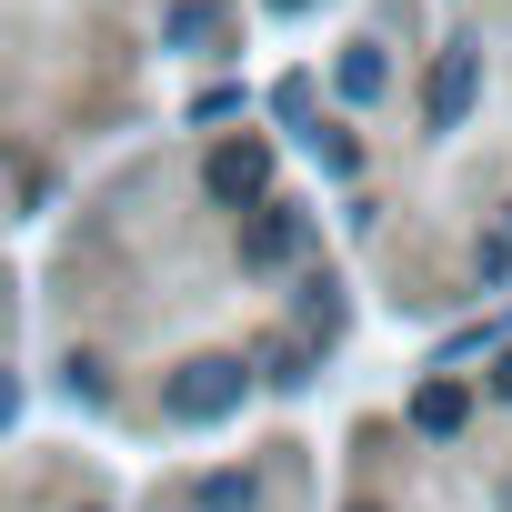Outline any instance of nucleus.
I'll return each instance as SVG.
<instances>
[{
    "label": "nucleus",
    "mask_w": 512,
    "mask_h": 512,
    "mask_svg": "<svg viewBox=\"0 0 512 512\" xmlns=\"http://www.w3.org/2000/svg\"><path fill=\"white\" fill-rule=\"evenodd\" d=\"M241 392H251V372H241L231 352H201V362H181V372H171V392H161V402H171V422H221Z\"/></svg>",
    "instance_id": "f257e3e1"
},
{
    "label": "nucleus",
    "mask_w": 512,
    "mask_h": 512,
    "mask_svg": "<svg viewBox=\"0 0 512 512\" xmlns=\"http://www.w3.org/2000/svg\"><path fill=\"white\" fill-rule=\"evenodd\" d=\"M201 191L221 201V211H251V201H272V141H221L211 161H201Z\"/></svg>",
    "instance_id": "f03ea898"
},
{
    "label": "nucleus",
    "mask_w": 512,
    "mask_h": 512,
    "mask_svg": "<svg viewBox=\"0 0 512 512\" xmlns=\"http://www.w3.org/2000/svg\"><path fill=\"white\" fill-rule=\"evenodd\" d=\"M472 101H482V51H472V41H452V51L432 61V81H422V121H432V131H462V121H472Z\"/></svg>",
    "instance_id": "7ed1b4c3"
},
{
    "label": "nucleus",
    "mask_w": 512,
    "mask_h": 512,
    "mask_svg": "<svg viewBox=\"0 0 512 512\" xmlns=\"http://www.w3.org/2000/svg\"><path fill=\"white\" fill-rule=\"evenodd\" d=\"M302 241H312V231H302V211H292V201H251V221H241V262H251V272L302 262Z\"/></svg>",
    "instance_id": "20e7f679"
},
{
    "label": "nucleus",
    "mask_w": 512,
    "mask_h": 512,
    "mask_svg": "<svg viewBox=\"0 0 512 512\" xmlns=\"http://www.w3.org/2000/svg\"><path fill=\"white\" fill-rule=\"evenodd\" d=\"M462 422H472V392H462V382H422V392H412V432H432V442H452Z\"/></svg>",
    "instance_id": "39448f33"
},
{
    "label": "nucleus",
    "mask_w": 512,
    "mask_h": 512,
    "mask_svg": "<svg viewBox=\"0 0 512 512\" xmlns=\"http://www.w3.org/2000/svg\"><path fill=\"white\" fill-rule=\"evenodd\" d=\"M161 41H171V51H201V41H221V0H171Z\"/></svg>",
    "instance_id": "423d86ee"
},
{
    "label": "nucleus",
    "mask_w": 512,
    "mask_h": 512,
    "mask_svg": "<svg viewBox=\"0 0 512 512\" xmlns=\"http://www.w3.org/2000/svg\"><path fill=\"white\" fill-rule=\"evenodd\" d=\"M332 81H342V101H382V81H392V61H382V51H372V41H352V51H342V71H332Z\"/></svg>",
    "instance_id": "0eeeda50"
},
{
    "label": "nucleus",
    "mask_w": 512,
    "mask_h": 512,
    "mask_svg": "<svg viewBox=\"0 0 512 512\" xmlns=\"http://www.w3.org/2000/svg\"><path fill=\"white\" fill-rule=\"evenodd\" d=\"M251 502H262L251 472H211V482H201V512H251Z\"/></svg>",
    "instance_id": "6e6552de"
},
{
    "label": "nucleus",
    "mask_w": 512,
    "mask_h": 512,
    "mask_svg": "<svg viewBox=\"0 0 512 512\" xmlns=\"http://www.w3.org/2000/svg\"><path fill=\"white\" fill-rule=\"evenodd\" d=\"M302 332H312V342H332V332H342V302H332V282H322V272L302 282Z\"/></svg>",
    "instance_id": "1a4fd4ad"
},
{
    "label": "nucleus",
    "mask_w": 512,
    "mask_h": 512,
    "mask_svg": "<svg viewBox=\"0 0 512 512\" xmlns=\"http://www.w3.org/2000/svg\"><path fill=\"white\" fill-rule=\"evenodd\" d=\"M11 412H21V382H11V372H0V432H11Z\"/></svg>",
    "instance_id": "9d476101"
},
{
    "label": "nucleus",
    "mask_w": 512,
    "mask_h": 512,
    "mask_svg": "<svg viewBox=\"0 0 512 512\" xmlns=\"http://www.w3.org/2000/svg\"><path fill=\"white\" fill-rule=\"evenodd\" d=\"M492 392H502V402H512V352H502V362H492Z\"/></svg>",
    "instance_id": "9b49d317"
},
{
    "label": "nucleus",
    "mask_w": 512,
    "mask_h": 512,
    "mask_svg": "<svg viewBox=\"0 0 512 512\" xmlns=\"http://www.w3.org/2000/svg\"><path fill=\"white\" fill-rule=\"evenodd\" d=\"M272 11H312V0H272Z\"/></svg>",
    "instance_id": "f8f14e48"
}]
</instances>
